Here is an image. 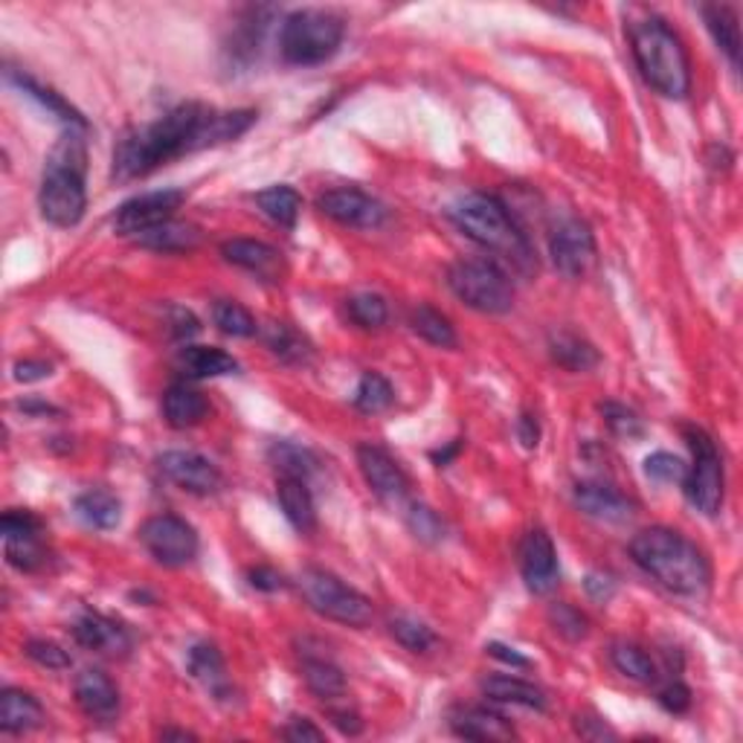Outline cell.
Returning <instances> with one entry per match:
<instances>
[{
    "label": "cell",
    "instance_id": "1",
    "mask_svg": "<svg viewBox=\"0 0 743 743\" xmlns=\"http://www.w3.org/2000/svg\"><path fill=\"white\" fill-rule=\"evenodd\" d=\"M256 122L254 111H216L201 102H184L146 128L117 142L113 178L135 180L169 164L175 157L209 149L241 137Z\"/></svg>",
    "mask_w": 743,
    "mask_h": 743
},
{
    "label": "cell",
    "instance_id": "2",
    "mask_svg": "<svg viewBox=\"0 0 743 743\" xmlns=\"http://www.w3.org/2000/svg\"><path fill=\"white\" fill-rule=\"evenodd\" d=\"M633 564L674 595L700 598L712 584V566L697 543L674 528H645L631 541Z\"/></svg>",
    "mask_w": 743,
    "mask_h": 743
},
{
    "label": "cell",
    "instance_id": "3",
    "mask_svg": "<svg viewBox=\"0 0 743 743\" xmlns=\"http://www.w3.org/2000/svg\"><path fill=\"white\" fill-rule=\"evenodd\" d=\"M450 221L483 250L494 254L499 261H506L514 274L528 276L537 268L535 250L528 245L526 232L521 230L512 209L499 201L497 195H465L462 201L450 207Z\"/></svg>",
    "mask_w": 743,
    "mask_h": 743
},
{
    "label": "cell",
    "instance_id": "4",
    "mask_svg": "<svg viewBox=\"0 0 743 743\" xmlns=\"http://www.w3.org/2000/svg\"><path fill=\"white\" fill-rule=\"evenodd\" d=\"M85 169H88L85 131L68 128L47 160L41 189H38V209L56 227H76L82 221L88 209Z\"/></svg>",
    "mask_w": 743,
    "mask_h": 743
},
{
    "label": "cell",
    "instance_id": "5",
    "mask_svg": "<svg viewBox=\"0 0 743 743\" xmlns=\"http://www.w3.org/2000/svg\"><path fill=\"white\" fill-rule=\"evenodd\" d=\"M631 50L642 79L656 93L685 99L692 90V61L683 41L662 18H645L631 27Z\"/></svg>",
    "mask_w": 743,
    "mask_h": 743
},
{
    "label": "cell",
    "instance_id": "6",
    "mask_svg": "<svg viewBox=\"0 0 743 743\" xmlns=\"http://www.w3.org/2000/svg\"><path fill=\"white\" fill-rule=\"evenodd\" d=\"M346 36V23L326 9H299L290 12L279 30V52L288 65L314 68L337 56Z\"/></svg>",
    "mask_w": 743,
    "mask_h": 743
},
{
    "label": "cell",
    "instance_id": "7",
    "mask_svg": "<svg viewBox=\"0 0 743 743\" xmlns=\"http://www.w3.org/2000/svg\"><path fill=\"white\" fill-rule=\"evenodd\" d=\"M456 299L483 314H506L514 305V288L506 270L494 259H459L447 270Z\"/></svg>",
    "mask_w": 743,
    "mask_h": 743
},
{
    "label": "cell",
    "instance_id": "8",
    "mask_svg": "<svg viewBox=\"0 0 743 743\" xmlns=\"http://www.w3.org/2000/svg\"><path fill=\"white\" fill-rule=\"evenodd\" d=\"M299 593L314 613H320L323 618H331V622H340V625L366 627L375 616V607L364 593H357L346 581L326 573V569H317V566L303 569Z\"/></svg>",
    "mask_w": 743,
    "mask_h": 743
},
{
    "label": "cell",
    "instance_id": "9",
    "mask_svg": "<svg viewBox=\"0 0 743 743\" xmlns=\"http://www.w3.org/2000/svg\"><path fill=\"white\" fill-rule=\"evenodd\" d=\"M685 442L692 447V465H685L683 491L688 503L700 514L714 517L723 506V491H726V476H723V459L714 447V439L700 427H685Z\"/></svg>",
    "mask_w": 743,
    "mask_h": 743
},
{
    "label": "cell",
    "instance_id": "10",
    "mask_svg": "<svg viewBox=\"0 0 743 743\" xmlns=\"http://www.w3.org/2000/svg\"><path fill=\"white\" fill-rule=\"evenodd\" d=\"M140 541L157 564L171 566V569L192 564L195 557H198V546H201L198 532L178 514L149 517L140 528Z\"/></svg>",
    "mask_w": 743,
    "mask_h": 743
},
{
    "label": "cell",
    "instance_id": "11",
    "mask_svg": "<svg viewBox=\"0 0 743 743\" xmlns=\"http://www.w3.org/2000/svg\"><path fill=\"white\" fill-rule=\"evenodd\" d=\"M186 201V192L180 189H157V192H142L131 201H126L113 216V230L119 236L137 238L140 232L151 230L157 224H166L175 218Z\"/></svg>",
    "mask_w": 743,
    "mask_h": 743
},
{
    "label": "cell",
    "instance_id": "12",
    "mask_svg": "<svg viewBox=\"0 0 743 743\" xmlns=\"http://www.w3.org/2000/svg\"><path fill=\"white\" fill-rule=\"evenodd\" d=\"M549 256L557 274L578 279L595 259L593 230L581 218H561L549 232Z\"/></svg>",
    "mask_w": 743,
    "mask_h": 743
},
{
    "label": "cell",
    "instance_id": "13",
    "mask_svg": "<svg viewBox=\"0 0 743 743\" xmlns=\"http://www.w3.org/2000/svg\"><path fill=\"white\" fill-rule=\"evenodd\" d=\"M157 470L171 485H178L180 491H189L195 497H209L218 494L224 485L221 470L201 454L192 450H166L157 456Z\"/></svg>",
    "mask_w": 743,
    "mask_h": 743
},
{
    "label": "cell",
    "instance_id": "14",
    "mask_svg": "<svg viewBox=\"0 0 743 743\" xmlns=\"http://www.w3.org/2000/svg\"><path fill=\"white\" fill-rule=\"evenodd\" d=\"M317 207L331 221L343 224V227H357V230H375L387 221V207L378 198L366 195L364 189H355V186L328 189L326 195H320Z\"/></svg>",
    "mask_w": 743,
    "mask_h": 743
},
{
    "label": "cell",
    "instance_id": "15",
    "mask_svg": "<svg viewBox=\"0 0 743 743\" xmlns=\"http://www.w3.org/2000/svg\"><path fill=\"white\" fill-rule=\"evenodd\" d=\"M521 573L526 587L535 595H549L561 581L557 552L543 528H532L521 543Z\"/></svg>",
    "mask_w": 743,
    "mask_h": 743
},
{
    "label": "cell",
    "instance_id": "16",
    "mask_svg": "<svg viewBox=\"0 0 743 743\" xmlns=\"http://www.w3.org/2000/svg\"><path fill=\"white\" fill-rule=\"evenodd\" d=\"M357 465H360V474H364L366 485H369L375 497L395 503V499H402L407 494V474L384 447L360 445L357 447Z\"/></svg>",
    "mask_w": 743,
    "mask_h": 743
},
{
    "label": "cell",
    "instance_id": "17",
    "mask_svg": "<svg viewBox=\"0 0 743 743\" xmlns=\"http://www.w3.org/2000/svg\"><path fill=\"white\" fill-rule=\"evenodd\" d=\"M573 499L587 517L602 523H627L636 512V503L610 483H578Z\"/></svg>",
    "mask_w": 743,
    "mask_h": 743
},
{
    "label": "cell",
    "instance_id": "18",
    "mask_svg": "<svg viewBox=\"0 0 743 743\" xmlns=\"http://www.w3.org/2000/svg\"><path fill=\"white\" fill-rule=\"evenodd\" d=\"M76 703L88 714L90 721L99 723H111L117 721L119 714V688L113 685V680L105 671L88 668L76 676L73 683Z\"/></svg>",
    "mask_w": 743,
    "mask_h": 743
},
{
    "label": "cell",
    "instance_id": "19",
    "mask_svg": "<svg viewBox=\"0 0 743 743\" xmlns=\"http://www.w3.org/2000/svg\"><path fill=\"white\" fill-rule=\"evenodd\" d=\"M221 256L236 268L247 270V274L259 276L265 283H279L283 276V254L274 250L265 241H256V238H232V241H224Z\"/></svg>",
    "mask_w": 743,
    "mask_h": 743
},
{
    "label": "cell",
    "instance_id": "20",
    "mask_svg": "<svg viewBox=\"0 0 743 743\" xmlns=\"http://www.w3.org/2000/svg\"><path fill=\"white\" fill-rule=\"evenodd\" d=\"M73 640L88 651H97V654L117 656L131 651V633L113 618L102 616V613H82L76 618Z\"/></svg>",
    "mask_w": 743,
    "mask_h": 743
},
{
    "label": "cell",
    "instance_id": "21",
    "mask_svg": "<svg viewBox=\"0 0 743 743\" xmlns=\"http://www.w3.org/2000/svg\"><path fill=\"white\" fill-rule=\"evenodd\" d=\"M450 729L465 741H512L514 732L512 721L503 714L485 706H465L450 714Z\"/></svg>",
    "mask_w": 743,
    "mask_h": 743
},
{
    "label": "cell",
    "instance_id": "22",
    "mask_svg": "<svg viewBox=\"0 0 743 743\" xmlns=\"http://www.w3.org/2000/svg\"><path fill=\"white\" fill-rule=\"evenodd\" d=\"M276 499H279V508H283L290 526L303 532V535L314 532V526H317V508H314V497L305 479L279 476V479H276Z\"/></svg>",
    "mask_w": 743,
    "mask_h": 743
},
{
    "label": "cell",
    "instance_id": "23",
    "mask_svg": "<svg viewBox=\"0 0 743 743\" xmlns=\"http://www.w3.org/2000/svg\"><path fill=\"white\" fill-rule=\"evenodd\" d=\"M44 723V706L21 688H7L0 694V729L7 735H27Z\"/></svg>",
    "mask_w": 743,
    "mask_h": 743
},
{
    "label": "cell",
    "instance_id": "24",
    "mask_svg": "<svg viewBox=\"0 0 743 743\" xmlns=\"http://www.w3.org/2000/svg\"><path fill=\"white\" fill-rule=\"evenodd\" d=\"M209 402L198 389L186 387V384H175L166 389L164 395V418L175 430H189L207 418Z\"/></svg>",
    "mask_w": 743,
    "mask_h": 743
},
{
    "label": "cell",
    "instance_id": "25",
    "mask_svg": "<svg viewBox=\"0 0 743 743\" xmlns=\"http://www.w3.org/2000/svg\"><path fill=\"white\" fill-rule=\"evenodd\" d=\"M135 241L146 247V250H157V254H189V250L201 245V230L195 224H184L171 218V221L157 224L151 230L140 232Z\"/></svg>",
    "mask_w": 743,
    "mask_h": 743
},
{
    "label": "cell",
    "instance_id": "26",
    "mask_svg": "<svg viewBox=\"0 0 743 743\" xmlns=\"http://www.w3.org/2000/svg\"><path fill=\"white\" fill-rule=\"evenodd\" d=\"M178 366L186 378L204 380V378H221L238 371V360L232 355L212 346H186L178 355Z\"/></svg>",
    "mask_w": 743,
    "mask_h": 743
},
{
    "label": "cell",
    "instance_id": "27",
    "mask_svg": "<svg viewBox=\"0 0 743 743\" xmlns=\"http://www.w3.org/2000/svg\"><path fill=\"white\" fill-rule=\"evenodd\" d=\"M483 694L488 700H494V703H506V706L535 709V712L546 709V694H543L537 685L526 683V680H517V676H488V680H483Z\"/></svg>",
    "mask_w": 743,
    "mask_h": 743
},
{
    "label": "cell",
    "instance_id": "28",
    "mask_svg": "<svg viewBox=\"0 0 743 743\" xmlns=\"http://www.w3.org/2000/svg\"><path fill=\"white\" fill-rule=\"evenodd\" d=\"M7 79L12 85H18V88H21L23 93H27V97L36 99V102L41 105V108H47V111H50L52 117H59L61 122H65V126H68V128H76V131H85V128H88L85 117L79 111H76L73 105L65 102V99H61L59 93H56V90H50V88H44V85H41V82H36L32 76H23V73H18V70H7Z\"/></svg>",
    "mask_w": 743,
    "mask_h": 743
},
{
    "label": "cell",
    "instance_id": "29",
    "mask_svg": "<svg viewBox=\"0 0 743 743\" xmlns=\"http://www.w3.org/2000/svg\"><path fill=\"white\" fill-rule=\"evenodd\" d=\"M186 665H189V671H192L198 683L207 685L209 694H216L218 700L230 694V680H227V668H224V660L216 645H207V642L195 645L192 651H189Z\"/></svg>",
    "mask_w": 743,
    "mask_h": 743
},
{
    "label": "cell",
    "instance_id": "30",
    "mask_svg": "<svg viewBox=\"0 0 743 743\" xmlns=\"http://www.w3.org/2000/svg\"><path fill=\"white\" fill-rule=\"evenodd\" d=\"M549 355L557 366H564L569 371H590L602 360L593 343H587L575 331H555L549 337Z\"/></svg>",
    "mask_w": 743,
    "mask_h": 743
},
{
    "label": "cell",
    "instance_id": "31",
    "mask_svg": "<svg viewBox=\"0 0 743 743\" xmlns=\"http://www.w3.org/2000/svg\"><path fill=\"white\" fill-rule=\"evenodd\" d=\"M303 680L308 685V692L317 694L320 700H337L346 694V674L326 656H314L305 651Z\"/></svg>",
    "mask_w": 743,
    "mask_h": 743
},
{
    "label": "cell",
    "instance_id": "32",
    "mask_svg": "<svg viewBox=\"0 0 743 743\" xmlns=\"http://www.w3.org/2000/svg\"><path fill=\"white\" fill-rule=\"evenodd\" d=\"M76 508V517L82 523H88L90 528H102V532H108V528H113L119 523V517H122V506H119V499L113 497L111 491L105 488H90L85 491V494H79L73 503Z\"/></svg>",
    "mask_w": 743,
    "mask_h": 743
},
{
    "label": "cell",
    "instance_id": "33",
    "mask_svg": "<svg viewBox=\"0 0 743 743\" xmlns=\"http://www.w3.org/2000/svg\"><path fill=\"white\" fill-rule=\"evenodd\" d=\"M700 12L706 18V27L709 32H712L714 44L726 52L732 68H737V61H741V23H737L735 9L714 3V7H703Z\"/></svg>",
    "mask_w": 743,
    "mask_h": 743
},
{
    "label": "cell",
    "instance_id": "34",
    "mask_svg": "<svg viewBox=\"0 0 743 743\" xmlns=\"http://www.w3.org/2000/svg\"><path fill=\"white\" fill-rule=\"evenodd\" d=\"M256 207H259L270 221L279 224V227H294L299 218V209H303V198H299L297 189L279 184L261 189V192L256 195Z\"/></svg>",
    "mask_w": 743,
    "mask_h": 743
},
{
    "label": "cell",
    "instance_id": "35",
    "mask_svg": "<svg viewBox=\"0 0 743 743\" xmlns=\"http://www.w3.org/2000/svg\"><path fill=\"white\" fill-rule=\"evenodd\" d=\"M610 662H613V668L618 674L633 680V683L651 685L656 680V665L651 654H647L645 647L633 645V642H616V645L610 647Z\"/></svg>",
    "mask_w": 743,
    "mask_h": 743
},
{
    "label": "cell",
    "instance_id": "36",
    "mask_svg": "<svg viewBox=\"0 0 743 743\" xmlns=\"http://www.w3.org/2000/svg\"><path fill=\"white\" fill-rule=\"evenodd\" d=\"M268 459L279 476H297L305 483L317 470V456L308 447L297 445V442H274L268 447Z\"/></svg>",
    "mask_w": 743,
    "mask_h": 743
},
{
    "label": "cell",
    "instance_id": "37",
    "mask_svg": "<svg viewBox=\"0 0 743 743\" xmlns=\"http://www.w3.org/2000/svg\"><path fill=\"white\" fill-rule=\"evenodd\" d=\"M409 328L427 343H433V346H439V349H454L456 346L454 326L433 305H416L413 314H409Z\"/></svg>",
    "mask_w": 743,
    "mask_h": 743
},
{
    "label": "cell",
    "instance_id": "38",
    "mask_svg": "<svg viewBox=\"0 0 743 743\" xmlns=\"http://www.w3.org/2000/svg\"><path fill=\"white\" fill-rule=\"evenodd\" d=\"M265 343L279 360L285 364H308L311 360V343L299 335L297 328H290L288 323H270L265 331Z\"/></svg>",
    "mask_w": 743,
    "mask_h": 743
},
{
    "label": "cell",
    "instance_id": "39",
    "mask_svg": "<svg viewBox=\"0 0 743 743\" xmlns=\"http://www.w3.org/2000/svg\"><path fill=\"white\" fill-rule=\"evenodd\" d=\"M265 12H268V9H250V12H247V16L236 23V32H232V41H230L232 59L250 61L256 52H259L261 36H265V27H268V23L261 21Z\"/></svg>",
    "mask_w": 743,
    "mask_h": 743
},
{
    "label": "cell",
    "instance_id": "40",
    "mask_svg": "<svg viewBox=\"0 0 743 743\" xmlns=\"http://www.w3.org/2000/svg\"><path fill=\"white\" fill-rule=\"evenodd\" d=\"M212 323H216L218 331H224L227 337H254L256 331H259L254 314L247 311L245 305L230 303V299H218V303L212 305Z\"/></svg>",
    "mask_w": 743,
    "mask_h": 743
},
{
    "label": "cell",
    "instance_id": "41",
    "mask_svg": "<svg viewBox=\"0 0 743 743\" xmlns=\"http://www.w3.org/2000/svg\"><path fill=\"white\" fill-rule=\"evenodd\" d=\"M3 552H7V564L32 573L47 561V552L41 546V535H21V537H3Z\"/></svg>",
    "mask_w": 743,
    "mask_h": 743
},
{
    "label": "cell",
    "instance_id": "42",
    "mask_svg": "<svg viewBox=\"0 0 743 743\" xmlns=\"http://www.w3.org/2000/svg\"><path fill=\"white\" fill-rule=\"evenodd\" d=\"M393 398L395 393L393 387H389V380L384 378V375H378V371H366L360 384H357L355 407L360 409V413H380V409H387L389 404H393Z\"/></svg>",
    "mask_w": 743,
    "mask_h": 743
},
{
    "label": "cell",
    "instance_id": "43",
    "mask_svg": "<svg viewBox=\"0 0 743 743\" xmlns=\"http://www.w3.org/2000/svg\"><path fill=\"white\" fill-rule=\"evenodd\" d=\"M389 633H393V640L398 642V645L413 651V654H424V651H430V647L436 645V633L409 616L389 618Z\"/></svg>",
    "mask_w": 743,
    "mask_h": 743
},
{
    "label": "cell",
    "instance_id": "44",
    "mask_svg": "<svg viewBox=\"0 0 743 743\" xmlns=\"http://www.w3.org/2000/svg\"><path fill=\"white\" fill-rule=\"evenodd\" d=\"M346 314L360 328H380L389 320L387 299L378 294H357V297L346 299Z\"/></svg>",
    "mask_w": 743,
    "mask_h": 743
},
{
    "label": "cell",
    "instance_id": "45",
    "mask_svg": "<svg viewBox=\"0 0 743 743\" xmlns=\"http://www.w3.org/2000/svg\"><path fill=\"white\" fill-rule=\"evenodd\" d=\"M602 416H604V422H607L610 433L618 436V439L633 442V439H642V436H645V422H642L640 413L627 407V404L604 402Z\"/></svg>",
    "mask_w": 743,
    "mask_h": 743
},
{
    "label": "cell",
    "instance_id": "46",
    "mask_svg": "<svg viewBox=\"0 0 743 743\" xmlns=\"http://www.w3.org/2000/svg\"><path fill=\"white\" fill-rule=\"evenodd\" d=\"M549 625L557 636H564L569 642H581L590 633L587 616L578 607L566 602H557L549 607Z\"/></svg>",
    "mask_w": 743,
    "mask_h": 743
},
{
    "label": "cell",
    "instance_id": "47",
    "mask_svg": "<svg viewBox=\"0 0 743 743\" xmlns=\"http://www.w3.org/2000/svg\"><path fill=\"white\" fill-rule=\"evenodd\" d=\"M23 654L30 656L36 665H41V668H47V671H65L73 665V660H70L68 651L50 640H30L27 645H23Z\"/></svg>",
    "mask_w": 743,
    "mask_h": 743
},
{
    "label": "cell",
    "instance_id": "48",
    "mask_svg": "<svg viewBox=\"0 0 743 743\" xmlns=\"http://www.w3.org/2000/svg\"><path fill=\"white\" fill-rule=\"evenodd\" d=\"M407 523L413 528V535L424 543H439L445 537V523L439 521V514L427 506H413L407 512Z\"/></svg>",
    "mask_w": 743,
    "mask_h": 743
},
{
    "label": "cell",
    "instance_id": "49",
    "mask_svg": "<svg viewBox=\"0 0 743 743\" xmlns=\"http://www.w3.org/2000/svg\"><path fill=\"white\" fill-rule=\"evenodd\" d=\"M645 474L651 476V479H656V483H665V485L680 483V485H683L685 465L676 459L674 454H665V450H660V454H651L645 459Z\"/></svg>",
    "mask_w": 743,
    "mask_h": 743
},
{
    "label": "cell",
    "instance_id": "50",
    "mask_svg": "<svg viewBox=\"0 0 743 743\" xmlns=\"http://www.w3.org/2000/svg\"><path fill=\"white\" fill-rule=\"evenodd\" d=\"M656 700H660V706L671 714H683L692 709V692H688V685L683 683H668Z\"/></svg>",
    "mask_w": 743,
    "mask_h": 743
},
{
    "label": "cell",
    "instance_id": "51",
    "mask_svg": "<svg viewBox=\"0 0 743 743\" xmlns=\"http://www.w3.org/2000/svg\"><path fill=\"white\" fill-rule=\"evenodd\" d=\"M247 581H250V587L259 590V593H276V590H285V575L276 573L274 566H254L250 573H247Z\"/></svg>",
    "mask_w": 743,
    "mask_h": 743
},
{
    "label": "cell",
    "instance_id": "52",
    "mask_svg": "<svg viewBox=\"0 0 743 743\" xmlns=\"http://www.w3.org/2000/svg\"><path fill=\"white\" fill-rule=\"evenodd\" d=\"M584 590H587V595L593 602L607 604L610 598L616 595V578L604 573H590L587 578H584Z\"/></svg>",
    "mask_w": 743,
    "mask_h": 743
},
{
    "label": "cell",
    "instance_id": "53",
    "mask_svg": "<svg viewBox=\"0 0 743 743\" xmlns=\"http://www.w3.org/2000/svg\"><path fill=\"white\" fill-rule=\"evenodd\" d=\"M52 375V366L47 360H18L16 369H12V378L21 380V384H36V380H44Z\"/></svg>",
    "mask_w": 743,
    "mask_h": 743
},
{
    "label": "cell",
    "instance_id": "54",
    "mask_svg": "<svg viewBox=\"0 0 743 743\" xmlns=\"http://www.w3.org/2000/svg\"><path fill=\"white\" fill-rule=\"evenodd\" d=\"M283 737H288V741H294V743H299V741H323V737H326V732H323V729L314 726V723L308 721V717H294V721H290L288 726H285Z\"/></svg>",
    "mask_w": 743,
    "mask_h": 743
},
{
    "label": "cell",
    "instance_id": "55",
    "mask_svg": "<svg viewBox=\"0 0 743 743\" xmlns=\"http://www.w3.org/2000/svg\"><path fill=\"white\" fill-rule=\"evenodd\" d=\"M171 314H175V320H171V331H175V337L178 340H189L192 335H198V320H195L192 311H184V308H171Z\"/></svg>",
    "mask_w": 743,
    "mask_h": 743
},
{
    "label": "cell",
    "instance_id": "56",
    "mask_svg": "<svg viewBox=\"0 0 743 743\" xmlns=\"http://www.w3.org/2000/svg\"><path fill=\"white\" fill-rule=\"evenodd\" d=\"M517 436H521L523 447L535 450L537 442H541V424H537V418L532 416V413H523L521 416V422H517Z\"/></svg>",
    "mask_w": 743,
    "mask_h": 743
},
{
    "label": "cell",
    "instance_id": "57",
    "mask_svg": "<svg viewBox=\"0 0 743 743\" xmlns=\"http://www.w3.org/2000/svg\"><path fill=\"white\" fill-rule=\"evenodd\" d=\"M328 717H331V723L340 729L343 735H357V732L364 729V721H360L355 712H346V709H331Z\"/></svg>",
    "mask_w": 743,
    "mask_h": 743
},
{
    "label": "cell",
    "instance_id": "58",
    "mask_svg": "<svg viewBox=\"0 0 743 743\" xmlns=\"http://www.w3.org/2000/svg\"><path fill=\"white\" fill-rule=\"evenodd\" d=\"M485 651H488V654L494 656V660H503V662H508V665H517V668H528V665H532V662H528L523 654H517L514 647L499 645V642H491V645L485 647Z\"/></svg>",
    "mask_w": 743,
    "mask_h": 743
},
{
    "label": "cell",
    "instance_id": "59",
    "mask_svg": "<svg viewBox=\"0 0 743 743\" xmlns=\"http://www.w3.org/2000/svg\"><path fill=\"white\" fill-rule=\"evenodd\" d=\"M459 450H462V442L459 439L450 442V445L442 447V450H436V454H433V462H436V465H450V459H454Z\"/></svg>",
    "mask_w": 743,
    "mask_h": 743
},
{
    "label": "cell",
    "instance_id": "60",
    "mask_svg": "<svg viewBox=\"0 0 743 743\" xmlns=\"http://www.w3.org/2000/svg\"><path fill=\"white\" fill-rule=\"evenodd\" d=\"M160 737H164V741H195L192 732H186V729H164Z\"/></svg>",
    "mask_w": 743,
    "mask_h": 743
}]
</instances>
